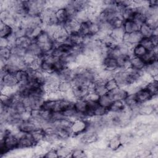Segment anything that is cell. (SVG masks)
<instances>
[{"mask_svg": "<svg viewBox=\"0 0 158 158\" xmlns=\"http://www.w3.org/2000/svg\"><path fill=\"white\" fill-rule=\"evenodd\" d=\"M27 15H40L41 12L47 7L48 1L41 0L26 1Z\"/></svg>", "mask_w": 158, "mask_h": 158, "instance_id": "1", "label": "cell"}, {"mask_svg": "<svg viewBox=\"0 0 158 158\" xmlns=\"http://www.w3.org/2000/svg\"><path fill=\"white\" fill-rule=\"evenodd\" d=\"M88 127V120L83 118H78L73 120L70 128L72 136H79L84 133Z\"/></svg>", "mask_w": 158, "mask_h": 158, "instance_id": "2", "label": "cell"}, {"mask_svg": "<svg viewBox=\"0 0 158 158\" xmlns=\"http://www.w3.org/2000/svg\"><path fill=\"white\" fill-rule=\"evenodd\" d=\"M113 78L121 88H125L131 84V78L127 69H118L115 71L113 73Z\"/></svg>", "mask_w": 158, "mask_h": 158, "instance_id": "3", "label": "cell"}, {"mask_svg": "<svg viewBox=\"0 0 158 158\" xmlns=\"http://www.w3.org/2000/svg\"><path fill=\"white\" fill-rule=\"evenodd\" d=\"M17 81L14 74L6 73L1 70V88H14L18 86Z\"/></svg>", "mask_w": 158, "mask_h": 158, "instance_id": "4", "label": "cell"}, {"mask_svg": "<svg viewBox=\"0 0 158 158\" xmlns=\"http://www.w3.org/2000/svg\"><path fill=\"white\" fill-rule=\"evenodd\" d=\"M135 94L137 101L140 104L149 102L152 101L154 97H156L152 96V94L145 88V86L139 88Z\"/></svg>", "mask_w": 158, "mask_h": 158, "instance_id": "5", "label": "cell"}, {"mask_svg": "<svg viewBox=\"0 0 158 158\" xmlns=\"http://www.w3.org/2000/svg\"><path fill=\"white\" fill-rule=\"evenodd\" d=\"M157 107L151 102L140 104L138 109V115L141 116H152L156 114Z\"/></svg>", "mask_w": 158, "mask_h": 158, "instance_id": "6", "label": "cell"}, {"mask_svg": "<svg viewBox=\"0 0 158 158\" xmlns=\"http://www.w3.org/2000/svg\"><path fill=\"white\" fill-rule=\"evenodd\" d=\"M143 39L139 31H136L131 33H125L122 38V42L133 47V46L139 44Z\"/></svg>", "mask_w": 158, "mask_h": 158, "instance_id": "7", "label": "cell"}, {"mask_svg": "<svg viewBox=\"0 0 158 158\" xmlns=\"http://www.w3.org/2000/svg\"><path fill=\"white\" fill-rule=\"evenodd\" d=\"M71 91L75 99H85L91 90L88 86L79 85H73Z\"/></svg>", "mask_w": 158, "mask_h": 158, "instance_id": "8", "label": "cell"}, {"mask_svg": "<svg viewBox=\"0 0 158 158\" xmlns=\"http://www.w3.org/2000/svg\"><path fill=\"white\" fill-rule=\"evenodd\" d=\"M73 107L83 118L86 119V115L88 112V102L85 99H75L73 101Z\"/></svg>", "mask_w": 158, "mask_h": 158, "instance_id": "9", "label": "cell"}, {"mask_svg": "<svg viewBox=\"0 0 158 158\" xmlns=\"http://www.w3.org/2000/svg\"><path fill=\"white\" fill-rule=\"evenodd\" d=\"M89 88L91 91L95 93L99 96L104 95L108 93L105 86V81L98 78H97V80L92 84Z\"/></svg>", "mask_w": 158, "mask_h": 158, "instance_id": "10", "label": "cell"}, {"mask_svg": "<svg viewBox=\"0 0 158 158\" xmlns=\"http://www.w3.org/2000/svg\"><path fill=\"white\" fill-rule=\"evenodd\" d=\"M101 66L103 69L112 72L118 69L116 59L109 56H106L102 59Z\"/></svg>", "mask_w": 158, "mask_h": 158, "instance_id": "11", "label": "cell"}, {"mask_svg": "<svg viewBox=\"0 0 158 158\" xmlns=\"http://www.w3.org/2000/svg\"><path fill=\"white\" fill-rule=\"evenodd\" d=\"M59 79L60 81H73L75 77V71L73 69L70 68L69 67H65L59 71L57 72Z\"/></svg>", "mask_w": 158, "mask_h": 158, "instance_id": "12", "label": "cell"}, {"mask_svg": "<svg viewBox=\"0 0 158 158\" xmlns=\"http://www.w3.org/2000/svg\"><path fill=\"white\" fill-rule=\"evenodd\" d=\"M107 94L113 101L116 100L123 101L128 94L127 90L125 88L121 87H118L110 91H109Z\"/></svg>", "mask_w": 158, "mask_h": 158, "instance_id": "13", "label": "cell"}, {"mask_svg": "<svg viewBox=\"0 0 158 158\" xmlns=\"http://www.w3.org/2000/svg\"><path fill=\"white\" fill-rule=\"evenodd\" d=\"M123 146L118 135H115L108 138L107 148L110 151H116Z\"/></svg>", "mask_w": 158, "mask_h": 158, "instance_id": "14", "label": "cell"}, {"mask_svg": "<svg viewBox=\"0 0 158 158\" xmlns=\"http://www.w3.org/2000/svg\"><path fill=\"white\" fill-rule=\"evenodd\" d=\"M27 52L35 57H43L44 54L40 45L35 41H32L27 48Z\"/></svg>", "mask_w": 158, "mask_h": 158, "instance_id": "15", "label": "cell"}, {"mask_svg": "<svg viewBox=\"0 0 158 158\" xmlns=\"http://www.w3.org/2000/svg\"><path fill=\"white\" fill-rule=\"evenodd\" d=\"M73 147L66 143H62L56 147L58 157H71V153Z\"/></svg>", "mask_w": 158, "mask_h": 158, "instance_id": "16", "label": "cell"}, {"mask_svg": "<svg viewBox=\"0 0 158 158\" xmlns=\"http://www.w3.org/2000/svg\"><path fill=\"white\" fill-rule=\"evenodd\" d=\"M28 110V108L22 101H14L9 107V110L10 112L20 115H22Z\"/></svg>", "mask_w": 158, "mask_h": 158, "instance_id": "17", "label": "cell"}, {"mask_svg": "<svg viewBox=\"0 0 158 158\" xmlns=\"http://www.w3.org/2000/svg\"><path fill=\"white\" fill-rule=\"evenodd\" d=\"M146 64L141 57H138L131 56L130 60V67L137 70L143 71L146 67Z\"/></svg>", "mask_w": 158, "mask_h": 158, "instance_id": "18", "label": "cell"}, {"mask_svg": "<svg viewBox=\"0 0 158 158\" xmlns=\"http://www.w3.org/2000/svg\"><path fill=\"white\" fill-rule=\"evenodd\" d=\"M14 75L19 85H25L28 84L29 80V74L26 70L20 69L14 74Z\"/></svg>", "mask_w": 158, "mask_h": 158, "instance_id": "19", "label": "cell"}, {"mask_svg": "<svg viewBox=\"0 0 158 158\" xmlns=\"http://www.w3.org/2000/svg\"><path fill=\"white\" fill-rule=\"evenodd\" d=\"M127 107L123 100H116L112 102L108 110L109 112L117 114L123 111Z\"/></svg>", "mask_w": 158, "mask_h": 158, "instance_id": "20", "label": "cell"}, {"mask_svg": "<svg viewBox=\"0 0 158 158\" xmlns=\"http://www.w3.org/2000/svg\"><path fill=\"white\" fill-rule=\"evenodd\" d=\"M122 27L127 33H131L139 31V26L132 20H124Z\"/></svg>", "mask_w": 158, "mask_h": 158, "instance_id": "21", "label": "cell"}, {"mask_svg": "<svg viewBox=\"0 0 158 158\" xmlns=\"http://www.w3.org/2000/svg\"><path fill=\"white\" fill-rule=\"evenodd\" d=\"M131 56L122 55L116 59L118 69H127L130 67V60Z\"/></svg>", "mask_w": 158, "mask_h": 158, "instance_id": "22", "label": "cell"}, {"mask_svg": "<svg viewBox=\"0 0 158 158\" xmlns=\"http://www.w3.org/2000/svg\"><path fill=\"white\" fill-rule=\"evenodd\" d=\"M145 64L149 65L156 61H157V52L155 51H148L147 52L141 57Z\"/></svg>", "mask_w": 158, "mask_h": 158, "instance_id": "23", "label": "cell"}, {"mask_svg": "<svg viewBox=\"0 0 158 158\" xmlns=\"http://www.w3.org/2000/svg\"><path fill=\"white\" fill-rule=\"evenodd\" d=\"M84 41V37L78 32H74L69 34L68 42L73 46L81 45Z\"/></svg>", "mask_w": 158, "mask_h": 158, "instance_id": "24", "label": "cell"}, {"mask_svg": "<svg viewBox=\"0 0 158 158\" xmlns=\"http://www.w3.org/2000/svg\"><path fill=\"white\" fill-rule=\"evenodd\" d=\"M153 28L147 22L141 25L139 28V32L143 38H151L152 36Z\"/></svg>", "mask_w": 158, "mask_h": 158, "instance_id": "25", "label": "cell"}, {"mask_svg": "<svg viewBox=\"0 0 158 158\" xmlns=\"http://www.w3.org/2000/svg\"><path fill=\"white\" fill-rule=\"evenodd\" d=\"M125 33V32L123 30V27H121L112 28L110 33V35L114 38V40L116 42L121 43L122 42V38Z\"/></svg>", "mask_w": 158, "mask_h": 158, "instance_id": "26", "label": "cell"}, {"mask_svg": "<svg viewBox=\"0 0 158 158\" xmlns=\"http://www.w3.org/2000/svg\"><path fill=\"white\" fill-rule=\"evenodd\" d=\"M14 32V28L2 22L0 23V37L7 38Z\"/></svg>", "mask_w": 158, "mask_h": 158, "instance_id": "27", "label": "cell"}, {"mask_svg": "<svg viewBox=\"0 0 158 158\" xmlns=\"http://www.w3.org/2000/svg\"><path fill=\"white\" fill-rule=\"evenodd\" d=\"M135 11L136 10L135 7H127L122 8L120 11V14L123 20H131Z\"/></svg>", "mask_w": 158, "mask_h": 158, "instance_id": "28", "label": "cell"}, {"mask_svg": "<svg viewBox=\"0 0 158 158\" xmlns=\"http://www.w3.org/2000/svg\"><path fill=\"white\" fill-rule=\"evenodd\" d=\"M73 86V83L70 81H60L57 86V89L61 93L65 94L71 91Z\"/></svg>", "mask_w": 158, "mask_h": 158, "instance_id": "29", "label": "cell"}, {"mask_svg": "<svg viewBox=\"0 0 158 158\" xmlns=\"http://www.w3.org/2000/svg\"><path fill=\"white\" fill-rule=\"evenodd\" d=\"M45 134L46 133L44 130L41 128H37L31 133V135L36 145L43 141L45 137Z\"/></svg>", "mask_w": 158, "mask_h": 158, "instance_id": "30", "label": "cell"}, {"mask_svg": "<svg viewBox=\"0 0 158 158\" xmlns=\"http://www.w3.org/2000/svg\"><path fill=\"white\" fill-rule=\"evenodd\" d=\"M56 17L57 20V22L59 24L63 25L64 23H65L69 19V17L67 15V13L64 8L57 9L54 12Z\"/></svg>", "mask_w": 158, "mask_h": 158, "instance_id": "31", "label": "cell"}, {"mask_svg": "<svg viewBox=\"0 0 158 158\" xmlns=\"http://www.w3.org/2000/svg\"><path fill=\"white\" fill-rule=\"evenodd\" d=\"M147 51L148 50L146 49L141 44L139 43L132 47L131 52V56L141 58L147 52Z\"/></svg>", "mask_w": 158, "mask_h": 158, "instance_id": "32", "label": "cell"}, {"mask_svg": "<svg viewBox=\"0 0 158 158\" xmlns=\"http://www.w3.org/2000/svg\"><path fill=\"white\" fill-rule=\"evenodd\" d=\"M145 88L152 94L153 96H157L158 93L157 79L153 78L148 82L145 85Z\"/></svg>", "mask_w": 158, "mask_h": 158, "instance_id": "33", "label": "cell"}, {"mask_svg": "<svg viewBox=\"0 0 158 158\" xmlns=\"http://www.w3.org/2000/svg\"><path fill=\"white\" fill-rule=\"evenodd\" d=\"M54 39L44 30H43L35 39V41L38 43L40 45L47 43L52 41Z\"/></svg>", "mask_w": 158, "mask_h": 158, "instance_id": "34", "label": "cell"}, {"mask_svg": "<svg viewBox=\"0 0 158 158\" xmlns=\"http://www.w3.org/2000/svg\"><path fill=\"white\" fill-rule=\"evenodd\" d=\"M113 101L110 98V97L109 96V94L107 93L104 95L101 96L99 98V99L98 101V102L99 106L107 108V109L109 108L110 105L112 104Z\"/></svg>", "mask_w": 158, "mask_h": 158, "instance_id": "35", "label": "cell"}, {"mask_svg": "<svg viewBox=\"0 0 158 158\" xmlns=\"http://www.w3.org/2000/svg\"><path fill=\"white\" fill-rule=\"evenodd\" d=\"M139 44L148 51H155L157 50V46L154 44L151 38H143Z\"/></svg>", "mask_w": 158, "mask_h": 158, "instance_id": "36", "label": "cell"}, {"mask_svg": "<svg viewBox=\"0 0 158 158\" xmlns=\"http://www.w3.org/2000/svg\"><path fill=\"white\" fill-rule=\"evenodd\" d=\"M87 156V152L83 148L79 147V146L73 148L71 153V157L83 158Z\"/></svg>", "mask_w": 158, "mask_h": 158, "instance_id": "37", "label": "cell"}, {"mask_svg": "<svg viewBox=\"0 0 158 158\" xmlns=\"http://www.w3.org/2000/svg\"><path fill=\"white\" fill-rule=\"evenodd\" d=\"M135 10H136V9H135ZM131 20H133L139 26H140L141 25L146 22L147 18H146V16L145 14L136 10Z\"/></svg>", "mask_w": 158, "mask_h": 158, "instance_id": "38", "label": "cell"}, {"mask_svg": "<svg viewBox=\"0 0 158 158\" xmlns=\"http://www.w3.org/2000/svg\"><path fill=\"white\" fill-rule=\"evenodd\" d=\"M64 98V94L61 93L57 89H54L52 91H50L48 93L46 99L52 100V101H59Z\"/></svg>", "mask_w": 158, "mask_h": 158, "instance_id": "39", "label": "cell"}, {"mask_svg": "<svg viewBox=\"0 0 158 158\" xmlns=\"http://www.w3.org/2000/svg\"><path fill=\"white\" fill-rule=\"evenodd\" d=\"M78 33L81 35H82L83 37L90 36L89 20L80 23L79 26V29H78Z\"/></svg>", "mask_w": 158, "mask_h": 158, "instance_id": "40", "label": "cell"}, {"mask_svg": "<svg viewBox=\"0 0 158 158\" xmlns=\"http://www.w3.org/2000/svg\"><path fill=\"white\" fill-rule=\"evenodd\" d=\"M56 101L49 100V99H45L41 107V109L44 110L48 111H54L56 108Z\"/></svg>", "mask_w": 158, "mask_h": 158, "instance_id": "41", "label": "cell"}, {"mask_svg": "<svg viewBox=\"0 0 158 158\" xmlns=\"http://www.w3.org/2000/svg\"><path fill=\"white\" fill-rule=\"evenodd\" d=\"M31 41L32 40H31L30 38H27V36H23V37L17 38L15 45L27 49V48H28V46H29V44L31 43Z\"/></svg>", "mask_w": 158, "mask_h": 158, "instance_id": "42", "label": "cell"}, {"mask_svg": "<svg viewBox=\"0 0 158 158\" xmlns=\"http://www.w3.org/2000/svg\"><path fill=\"white\" fill-rule=\"evenodd\" d=\"M12 55L11 49L10 48H0V58L1 60L7 62Z\"/></svg>", "mask_w": 158, "mask_h": 158, "instance_id": "43", "label": "cell"}, {"mask_svg": "<svg viewBox=\"0 0 158 158\" xmlns=\"http://www.w3.org/2000/svg\"><path fill=\"white\" fill-rule=\"evenodd\" d=\"M109 113V110L107 108L98 106L93 112V116L95 117L101 118L106 115Z\"/></svg>", "mask_w": 158, "mask_h": 158, "instance_id": "44", "label": "cell"}, {"mask_svg": "<svg viewBox=\"0 0 158 158\" xmlns=\"http://www.w3.org/2000/svg\"><path fill=\"white\" fill-rule=\"evenodd\" d=\"M123 22L124 20L121 17L120 14H118L117 15L114 17L111 20H110L109 22L110 23L112 27L114 28L122 27Z\"/></svg>", "mask_w": 158, "mask_h": 158, "instance_id": "45", "label": "cell"}, {"mask_svg": "<svg viewBox=\"0 0 158 158\" xmlns=\"http://www.w3.org/2000/svg\"><path fill=\"white\" fill-rule=\"evenodd\" d=\"M105 86L109 91H110L118 87H119L117 83V82L115 81V80L112 78H109V80H107V81H106L105 82Z\"/></svg>", "mask_w": 158, "mask_h": 158, "instance_id": "46", "label": "cell"}, {"mask_svg": "<svg viewBox=\"0 0 158 158\" xmlns=\"http://www.w3.org/2000/svg\"><path fill=\"white\" fill-rule=\"evenodd\" d=\"M44 157H46V158H55V157H58L57 156V150H56V148L55 147H51L49 148H48L44 156Z\"/></svg>", "mask_w": 158, "mask_h": 158, "instance_id": "47", "label": "cell"}, {"mask_svg": "<svg viewBox=\"0 0 158 158\" xmlns=\"http://www.w3.org/2000/svg\"><path fill=\"white\" fill-rule=\"evenodd\" d=\"M99 96H98L97 94L93 91H90L88 94L86 96L85 99L88 101H94V102H98L99 99Z\"/></svg>", "mask_w": 158, "mask_h": 158, "instance_id": "48", "label": "cell"}, {"mask_svg": "<svg viewBox=\"0 0 158 158\" xmlns=\"http://www.w3.org/2000/svg\"><path fill=\"white\" fill-rule=\"evenodd\" d=\"M10 48V44L7 38H0V48Z\"/></svg>", "mask_w": 158, "mask_h": 158, "instance_id": "49", "label": "cell"}]
</instances>
